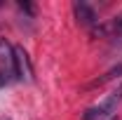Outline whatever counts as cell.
Returning <instances> with one entry per match:
<instances>
[{
	"mask_svg": "<svg viewBox=\"0 0 122 120\" xmlns=\"http://www.w3.org/2000/svg\"><path fill=\"white\" fill-rule=\"evenodd\" d=\"M122 104V80L117 82V87L108 94L106 99L101 101V104L92 106L85 111V115L82 120H103V118H113L115 113H117V106Z\"/></svg>",
	"mask_w": 122,
	"mask_h": 120,
	"instance_id": "1",
	"label": "cell"
},
{
	"mask_svg": "<svg viewBox=\"0 0 122 120\" xmlns=\"http://www.w3.org/2000/svg\"><path fill=\"white\" fill-rule=\"evenodd\" d=\"M12 75L16 80H30L33 78V66L24 47H14V64H12Z\"/></svg>",
	"mask_w": 122,
	"mask_h": 120,
	"instance_id": "2",
	"label": "cell"
},
{
	"mask_svg": "<svg viewBox=\"0 0 122 120\" xmlns=\"http://www.w3.org/2000/svg\"><path fill=\"white\" fill-rule=\"evenodd\" d=\"M92 35L94 38H120L122 40V14L113 16L108 21H101L92 28Z\"/></svg>",
	"mask_w": 122,
	"mask_h": 120,
	"instance_id": "3",
	"label": "cell"
},
{
	"mask_svg": "<svg viewBox=\"0 0 122 120\" xmlns=\"http://www.w3.org/2000/svg\"><path fill=\"white\" fill-rule=\"evenodd\" d=\"M73 14H75V19H77V24H80V26L94 28V26L99 24V14H96V10L92 7L89 2H85V0L73 2Z\"/></svg>",
	"mask_w": 122,
	"mask_h": 120,
	"instance_id": "4",
	"label": "cell"
},
{
	"mask_svg": "<svg viewBox=\"0 0 122 120\" xmlns=\"http://www.w3.org/2000/svg\"><path fill=\"white\" fill-rule=\"evenodd\" d=\"M0 64H5L7 71H12V64H14V47L5 38H0Z\"/></svg>",
	"mask_w": 122,
	"mask_h": 120,
	"instance_id": "5",
	"label": "cell"
},
{
	"mask_svg": "<svg viewBox=\"0 0 122 120\" xmlns=\"http://www.w3.org/2000/svg\"><path fill=\"white\" fill-rule=\"evenodd\" d=\"M115 75H122V64H120V66H115V68H110V71L103 73L101 78H96L94 82H89V90H92V87H101V85H106L108 80H113Z\"/></svg>",
	"mask_w": 122,
	"mask_h": 120,
	"instance_id": "6",
	"label": "cell"
},
{
	"mask_svg": "<svg viewBox=\"0 0 122 120\" xmlns=\"http://www.w3.org/2000/svg\"><path fill=\"white\" fill-rule=\"evenodd\" d=\"M12 80H14V75H12V71H0V87L10 85Z\"/></svg>",
	"mask_w": 122,
	"mask_h": 120,
	"instance_id": "7",
	"label": "cell"
},
{
	"mask_svg": "<svg viewBox=\"0 0 122 120\" xmlns=\"http://www.w3.org/2000/svg\"><path fill=\"white\" fill-rule=\"evenodd\" d=\"M19 7H21L24 12H28V14H33V5H28V2H19Z\"/></svg>",
	"mask_w": 122,
	"mask_h": 120,
	"instance_id": "8",
	"label": "cell"
},
{
	"mask_svg": "<svg viewBox=\"0 0 122 120\" xmlns=\"http://www.w3.org/2000/svg\"><path fill=\"white\" fill-rule=\"evenodd\" d=\"M108 120H120V118H117V115H113V118H108Z\"/></svg>",
	"mask_w": 122,
	"mask_h": 120,
	"instance_id": "9",
	"label": "cell"
}]
</instances>
